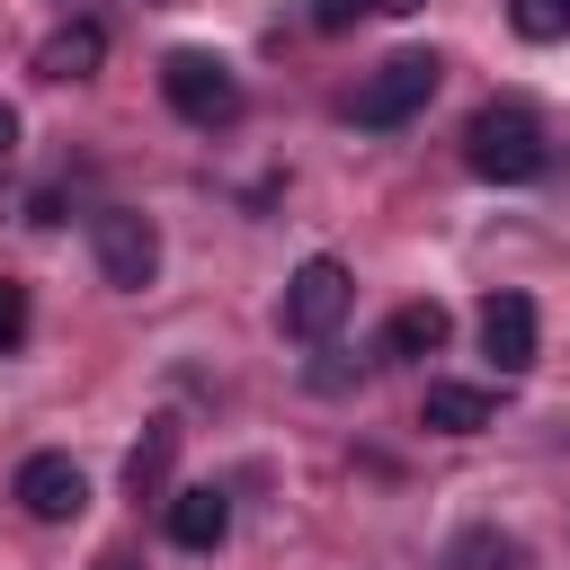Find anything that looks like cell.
I'll list each match as a JSON object with an SVG mask.
<instances>
[{"instance_id":"cell-1","label":"cell","mask_w":570,"mask_h":570,"mask_svg":"<svg viewBox=\"0 0 570 570\" xmlns=\"http://www.w3.org/2000/svg\"><path fill=\"white\" fill-rule=\"evenodd\" d=\"M463 160H472V178H490V187H525V178H543L552 142H543L534 107H517V98H508V107H481V116H472Z\"/></svg>"},{"instance_id":"cell-2","label":"cell","mask_w":570,"mask_h":570,"mask_svg":"<svg viewBox=\"0 0 570 570\" xmlns=\"http://www.w3.org/2000/svg\"><path fill=\"white\" fill-rule=\"evenodd\" d=\"M160 98L187 116V125H240V71L223 62V53H196V45H178L169 62H160Z\"/></svg>"},{"instance_id":"cell-3","label":"cell","mask_w":570,"mask_h":570,"mask_svg":"<svg viewBox=\"0 0 570 570\" xmlns=\"http://www.w3.org/2000/svg\"><path fill=\"white\" fill-rule=\"evenodd\" d=\"M436 80H445L436 53H392V62H374V71L356 80V125H374V134L410 125V116L436 98Z\"/></svg>"},{"instance_id":"cell-4","label":"cell","mask_w":570,"mask_h":570,"mask_svg":"<svg viewBox=\"0 0 570 570\" xmlns=\"http://www.w3.org/2000/svg\"><path fill=\"white\" fill-rule=\"evenodd\" d=\"M89 258H98V276H107L116 294H142V285L160 276V232H151V214H134V205L89 214Z\"/></svg>"},{"instance_id":"cell-5","label":"cell","mask_w":570,"mask_h":570,"mask_svg":"<svg viewBox=\"0 0 570 570\" xmlns=\"http://www.w3.org/2000/svg\"><path fill=\"white\" fill-rule=\"evenodd\" d=\"M347 303H356V276H347L338 258H303V267L285 276L276 321H285V338H330V330L347 321Z\"/></svg>"},{"instance_id":"cell-6","label":"cell","mask_w":570,"mask_h":570,"mask_svg":"<svg viewBox=\"0 0 570 570\" xmlns=\"http://www.w3.org/2000/svg\"><path fill=\"white\" fill-rule=\"evenodd\" d=\"M18 508H27L36 525H71V517L89 508V472H80L71 454H27V463H18Z\"/></svg>"},{"instance_id":"cell-7","label":"cell","mask_w":570,"mask_h":570,"mask_svg":"<svg viewBox=\"0 0 570 570\" xmlns=\"http://www.w3.org/2000/svg\"><path fill=\"white\" fill-rule=\"evenodd\" d=\"M481 356H490L499 374H525V365H534V303H525V294H490V303H481Z\"/></svg>"},{"instance_id":"cell-8","label":"cell","mask_w":570,"mask_h":570,"mask_svg":"<svg viewBox=\"0 0 570 570\" xmlns=\"http://www.w3.org/2000/svg\"><path fill=\"white\" fill-rule=\"evenodd\" d=\"M98 62H107V27H98V18H62V27L36 45V71H45V80H98Z\"/></svg>"},{"instance_id":"cell-9","label":"cell","mask_w":570,"mask_h":570,"mask_svg":"<svg viewBox=\"0 0 570 570\" xmlns=\"http://www.w3.org/2000/svg\"><path fill=\"white\" fill-rule=\"evenodd\" d=\"M419 419H428L436 436H481V428L499 419V401H490L481 383H428V392H419Z\"/></svg>"},{"instance_id":"cell-10","label":"cell","mask_w":570,"mask_h":570,"mask_svg":"<svg viewBox=\"0 0 570 570\" xmlns=\"http://www.w3.org/2000/svg\"><path fill=\"white\" fill-rule=\"evenodd\" d=\"M223 534H232V499L223 490H178L169 499V543L178 552H214Z\"/></svg>"},{"instance_id":"cell-11","label":"cell","mask_w":570,"mask_h":570,"mask_svg":"<svg viewBox=\"0 0 570 570\" xmlns=\"http://www.w3.org/2000/svg\"><path fill=\"white\" fill-rule=\"evenodd\" d=\"M169 472H178V419H151L142 445L125 454V490L134 499H169Z\"/></svg>"},{"instance_id":"cell-12","label":"cell","mask_w":570,"mask_h":570,"mask_svg":"<svg viewBox=\"0 0 570 570\" xmlns=\"http://www.w3.org/2000/svg\"><path fill=\"white\" fill-rule=\"evenodd\" d=\"M445 303H401L392 321H383V356H436L445 347Z\"/></svg>"},{"instance_id":"cell-13","label":"cell","mask_w":570,"mask_h":570,"mask_svg":"<svg viewBox=\"0 0 570 570\" xmlns=\"http://www.w3.org/2000/svg\"><path fill=\"white\" fill-rule=\"evenodd\" d=\"M445 570H525V543H517V534H490V525H472V534H454Z\"/></svg>"},{"instance_id":"cell-14","label":"cell","mask_w":570,"mask_h":570,"mask_svg":"<svg viewBox=\"0 0 570 570\" xmlns=\"http://www.w3.org/2000/svg\"><path fill=\"white\" fill-rule=\"evenodd\" d=\"M508 27L525 45H561L570 36V0H508Z\"/></svg>"},{"instance_id":"cell-15","label":"cell","mask_w":570,"mask_h":570,"mask_svg":"<svg viewBox=\"0 0 570 570\" xmlns=\"http://www.w3.org/2000/svg\"><path fill=\"white\" fill-rule=\"evenodd\" d=\"M374 9H383V18H401V9H419V0H312V27H330V36H338V27L374 18Z\"/></svg>"},{"instance_id":"cell-16","label":"cell","mask_w":570,"mask_h":570,"mask_svg":"<svg viewBox=\"0 0 570 570\" xmlns=\"http://www.w3.org/2000/svg\"><path fill=\"white\" fill-rule=\"evenodd\" d=\"M27 321H36L27 285H0V356H18V347H27Z\"/></svg>"},{"instance_id":"cell-17","label":"cell","mask_w":570,"mask_h":570,"mask_svg":"<svg viewBox=\"0 0 570 570\" xmlns=\"http://www.w3.org/2000/svg\"><path fill=\"white\" fill-rule=\"evenodd\" d=\"M9 151H18V107L0 98V160H9Z\"/></svg>"}]
</instances>
